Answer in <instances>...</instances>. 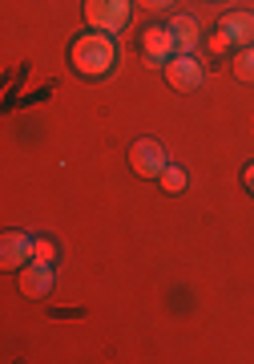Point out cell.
<instances>
[{"label": "cell", "mask_w": 254, "mask_h": 364, "mask_svg": "<svg viewBox=\"0 0 254 364\" xmlns=\"http://www.w3.org/2000/svg\"><path fill=\"white\" fill-rule=\"evenodd\" d=\"M129 166L138 178H162V170L170 166V154L158 138H138L129 146Z\"/></svg>", "instance_id": "obj_3"}, {"label": "cell", "mask_w": 254, "mask_h": 364, "mask_svg": "<svg viewBox=\"0 0 254 364\" xmlns=\"http://www.w3.org/2000/svg\"><path fill=\"white\" fill-rule=\"evenodd\" d=\"M210 49H214V53H226V49H234V41H230L226 33H222V28H218L214 37H210Z\"/></svg>", "instance_id": "obj_13"}, {"label": "cell", "mask_w": 254, "mask_h": 364, "mask_svg": "<svg viewBox=\"0 0 254 364\" xmlns=\"http://www.w3.org/2000/svg\"><path fill=\"white\" fill-rule=\"evenodd\" d=\"M33 259H37V239H28L25 231H4V239H0V267L4 272H21Z\"/></svg>", "instance_id": "obj_5"}, {"label": "cell", "mask_w": 254, "mask_h": 364, "mask_svg": "<svg viewBox=\"0 0 254 364\" xmlns=\"http://www.w3.org/2000/svg\"><path fill=\"white\" fill-rule=\"evenodd\" d=\"M170 28H174V37H178V53H194V45H198V21L194 16H174L170 21Z\"/></svg>", "instance_id": "obj_9"}, {"label": "cell", "mask_w": 254, "mask_h": 364, "mask_svg": "<svg viewBox=\"0 0 254 364\" xmlns=\"http://www.w3.org/2000/svg\"><path fill=\"white\" fill-rule=\"evenodd\" d=\"M158 182H162V191H165V195H182L190 178H186V170H182V166H174V162H170V166L162 170V178H158Z\"/></svg>", "instance_id": "obj_10"}, {"label": "cell", "mask_w": 254, "mask_h": 364, "mask_svg": "<svg viewBox=\"0 0 254 364\" xmlns=\"http://www.w3.org/2000/svg\"><path fill=\"white\" fill-rule=\"evenodd\" d=\"M141 53H145V61L150 65H165L174 53H178V37H174V28L170 25H150L141 33Z\"/></svg>", "instance_id": "obj_6"}, {"label": "cell", "mask_w": 254, "mask_h": 364, "mask_svg": "<svg viewBox=\"0 0 254 364\" xmlns=\"http://www.w3.org/2000/svg\"><path fill=\"white\" fill-rule=\"evenodd\" d=\"M21 291H25V299H45L53 291V263H25L21 267Z\"/></svg>", "instance_id": "obj_7"}, {"label": "cell", "mask_w": 254, "mask_h": 364, "mask_svg": "<svg viewBox=\"0 0 254 364\" xmlns=\"http://www.w3.org/2000/svg\"><path fill=\"white\" fill-rule=\"evenodd\" d=\"M37 259H40V263H53V259H57V247H53V239H37Z\"/></svg>", "instance_id": "obj_12"}, {"label": "cell", "mask_w": 254, "mask_h": 364, "mask_svg": "<svg viewBox=\"0 0 254 364\" xmlns=\"http://www.w3.org/2000/svg\"><path fill=\"white\" fill-rule=\"evenodd\" d=\"M242 182H246V191H250V195H254V162H250V166H246V170H242Z\"/></svg>", "instance_id": "obj_15"}, {"label": "cell", "mask_w": 254, "mask_h": 364, "mask_svg": "<svg viewBox=\"0 0 254 364\" xmlns=\"http://www.w3.org/2000/svg\"><path fill=\"white\" fill-rule=\"evenodd\" d=\"M234 77L238 81H254V45L234 53Z\"/></svg>", "instance_id": "obj_11"}, {"label": "cell", "mask_w": 254, "mask_h": 364, "mask_svg": "<svg viewBox=\"0 0 254 364\" xmlns=\"http://www.w3.org/2000/svg\"><path fill=\"white\" fill-rule=\"evenodd\" d=\"M141 9H150V13H162V9H170L174 0H138Z\"/></svg>", "instance_id": "obj_14"}, {"label": "cell", "mask_w": 254, "mask_h": 364, "mask_svg": "<svg viewBox=\"0 0 254 364\" xmlns=\"http://www.w3.org/2000/svg\"><path fill=\"white\" fill-rule=\"evenodd\" d=\"M133 16V0H85V21L97 33H121Z\"/></svg>", "instance_id": "obj_2"}, {"label": "cell", "mask_w": 254, "mask_h": 364, "mask_svg": "<svg viewBox=\"0 0 254 364\" xmlns=\"http://www.w3.org/2000/svg\"><path fill=\"white\" fill-rule=\"evenodd\" d=\"M218 28H222L238 49H246V45L254 41V16L250 13H226L222 21H218Z\"/></svg>", "instance_id": "obj_8"}, {"label": "cell", "mask_w": 254, "mask_h": 364, "mask_svg": "<svg viewBox=\"0 0 254 364\" xmlns=\"http://www.w3.org/2000/svg\"><path fill=\"white\" fill-rule=\"evenodd\" d=\"M162 69H165V81H170L178 93H194L198 85H202V77H206V73H202V61H198L194 53H174V57H170Z\"/></svg>", "instance_id": "obj_4"}, {"label": "cell", "mask_w": 254, "mask_h": 364, "mask_svg": "<svg viewBox=\"0 0 254 364\" xmlns=\"http://www.w3.org/2000/svg\"><path fill=\"white\" fill-rule=\"evenodd\" d=\"M114 37L109 33H81V37L69 45V65L81 73V77H105L114 69Z\"/></svg>", "instance_id": "obj_1"}]
</instances>
